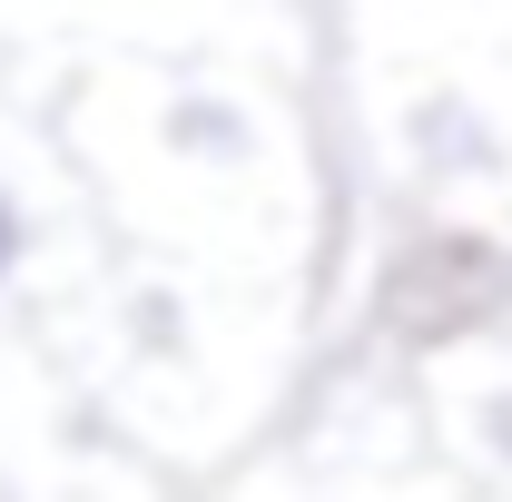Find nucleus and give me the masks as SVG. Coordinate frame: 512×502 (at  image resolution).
Returning a JSON list of instances; mask_svg holds the SVG:
<instances>
[{
    "instance_id": "1",
    "label": "nucleus",
    "mask_w": 512,
    "mask_h": 502,
    "mask_svg": "<svg viewBox=\"0 0 512 502\" xmlns=\"http://www.w3.org/2000/svg\"><path fill=\"white\" fill-rule=\"evenodd\" d=\"M10 256H20V217H10V197H0V276H10Z\"/></svg>"
}]
</instances>
